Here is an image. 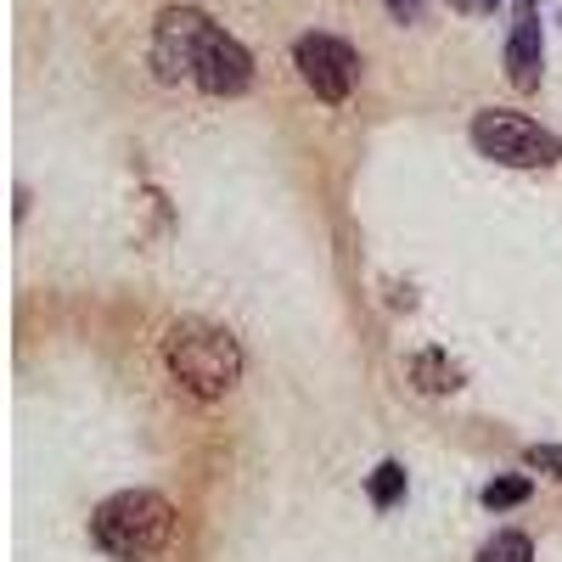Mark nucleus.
<instances>
[{"instance_id":"ddd939ff","label":"nucleus","mask_w":562,"mask_h":562,"mask_svg":"<svg viewBox=\"0 0 562 562\" xmlns=\"http://www.w3.org/2000/svg\"><path fill=\"white\" fill-rule=\"evenodd\" d=\"M389 12H394L400 23H416V12H422V0H389Z\"/></svg>"},{"instance_id":"0eeeda50","label":"nucleus","mask_w":562,"mask_h":562,"mask_svg":"<svg viewBox=\"0 0 562 562\" xmlns=\"http://www.w3.org/2000/svg\"><path fill=\"white\" fill-rule=\"evenodd\" d=\"M411 378H416L422 394H456V389H461V366H456L450 355L428 349V355H416V360H411Z\"/></svg>"},{"instance_id":"9d476101","label":"nucleus","mask_w":562,"mask_h":562,"mask_svg":"<svg viewBox=\"0 0 562 562\" xmlns=\"http://www.w3.org/2000/svg\"><path fill=\"white\" fill-rule=\"evenodd\" d=\"M529 479H495V484H484V506L490 512H512V506H524L529 501Z\"/></svg>"},{"instance_id":"f03ea898","label":"nucleus","mask_w":562,"mask_h":562,"mask_svg":"<svg viewBox=\"0 0 562 562\" xmlns=\"http://www.w3.org/2000/svg\"><path fill=\"white\" fill-rule=\"evenodd\" d=\"M164 366L169 378L198 394V400H220L237 389L243 378V344L225 333L214 321H198V315H180L169 333H164Z\"/></svg>"},{"instance_id":"1a4fd4ad","label":"nucleus","mask_w":562,"mask_h":562,"mask_svg":"<svg viewBox=\"0 0 562 562\" xmlns=\"http://www.w3.org/2000/svg\"><path fill=\"white\" fill-rule=\"evenodd\" d=\"M400 495H405V467H400V461H383L378 473H371V506L389 512Z\"/></svg>"},{"instance_id":"6e6552de","label":"nucleus","mask_w":562,"mask_h":562,"mask_svg":"<svg viewBox=\"0 0 562 562\" xmlns=\"http://www.w3.org/2000/svg\"><path fill=\"white\" fill-rule=\"evenodd\" d=\"M479 562H535V546H529V535H518V529H501L495 540H484Z\"/></svg>"},{"instance_id":"9b49d317","label":"nucleus","mask_w":562,"mask_h":562,"mask_svg":"<svg viewBox=\"0 0 562 562\" xmlns=\"http://www.w3.org/2000/svg\"><path fill=\"white\" fill-rule=\"evenodd\" d=\"M535 473H551V479H562V445H529V456H524Z\"/></svg>"},{"instance_id":"7ed1b4c3","label":"nucleus","mask_w":562,"mask_h":562,"mask_svg":"<svg viewBox=\"0 0 562 562\" xmlns=\"http://www.w3.org/2000/svg\"><path fill=\"white\" fill-rule=\"evenodd\" d=\"M175 529H180V518L158 490H119L90 518V540L113 562H153L158 551L175 546Z\"/></svg>"},{"instance_id":"39448f33","label":"nucleus","mask_w":562,"mask_h":562,"mask_svg":"<svg viewBox=\"0 0 562 562\" xmlns=\"http://www.w3.org/2000/svg\"><path fill=\"white\" fill-rule=\"evenodd\" d=\"M293 63H299V79L315 90L321 102H349L355 97V79H360V57L355 45L338 40V34H304L293 45Z\"/></svg>"},{"instance_id":"20e7f679","label":"nucleus","mask_w":562,"mask_h":562,"mask_svg":"<svg viewBox=\"0 0 562 562\" xmlns=\"http://www.w3.org/2000/svg\"><path fill=\"white\" fill-rule=\"evenodd\" d=\"M473 147L484 158L506 164V169H546V164L562 158V140L557 135H546L535 119L506 113V108H484L473 119Z\"/></svg>"},{"instance_id":"f8f14e48","label":"nucleus","mask_w":562,"mask_h":562,"mask_svg":"<svg viewBox=\"0 0 562 562\" xmlns=\"http://www.w3.org/2000/svg\"><path fill=\"white\" fill-rule=\"evenodd\" d=\"M450 7H456V12H467V18H484V12H495V7H501V0H450Z\"/></svg>"},{"instance_id":"423d86ee","label":"nucleus","mask_w":562,"mask_h":562,"mask_svg":"<svg viewBox=\"0 0 562 562\" xmlns=\"http://www.w3.org/2000/svg\"><path fill=\"white\" fill-rule=\"evenodd\" d=\"M540 63H546V45H540V12L518 7L506 29V79L518 90H540Z\"/></svg>"},{"instance_id":"f257e3e1","label":"nucleus","mask_w":562,"mask_h":562,"mask_svg":"<svg viewBox=\"0 0 562 562\" xmlns=\"http://www.w3.org/2000/svg\"><path fill=\"white\" fill-rule=\"evenodd\" d=\"M153 68L164 85H198L203 97H243L254 85V57L243 40H231L209 12L169 7L153 29Z\"/></svg>"}]
</instances>
